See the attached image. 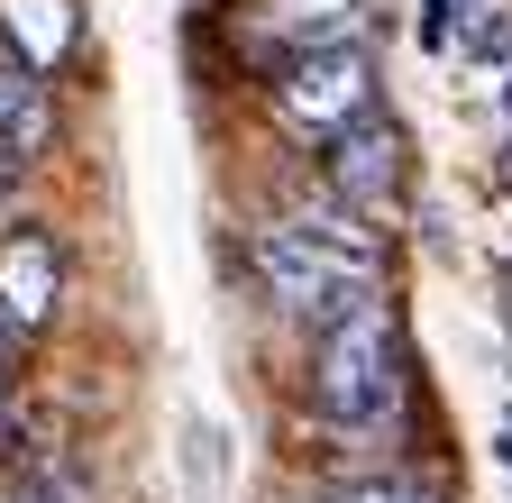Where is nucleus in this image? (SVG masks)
<instances>
[{
  "instance_id": "2",
  "label": "nucleus",
  "mask_w": 512,
  "mask_h": 503,
  "mask_svg": "<svg viewBox=\"0 0 512 503\" xmlns=\"http://www.w3.org/2000/svg\"><path fill=\"white\" fill-rule=\"evenodd\" d=\"M256 275H266V293L284 311H302V321H339V311L375 302L384 293V257H375V229L357 211H320V220H275L256 229Z\"/></svg>"
},
{
  "instance_id": "1",
  "label": "nucleus",
  "mask_w": 512,
  "mask_h": 503,
  "mask_svg": "<svg viewBox=\"0 0 512 503\" xmlns=\"http://www.w3.org/2000/svg\"><path fill=\"white\" fill-rule=\"evenodd\" d=\"M403 394H412V366H403V321L394 302H357L339 321H320L311 348V412L330 421L339 439H394L403 430Z\"/></svg>"
},
{
  "instance_id": "8",
  "label": "nucleus",
  "mask_w": 512,
  "mask_h": 503,
  "mask_svg": "<svg viewBox=\"0 0 512 503\" xmlns=\"http://www.w3.org/2000/svg\"><path fill=\"white\" fill-rule=\"evenodd\" d=\"M0 421H10V394H0Z\"/></svg>"
},
{
  "instance_id": "6",
  "label": "nucleus",
  "mask_w": 512,
  "mask_h": 503,
  "mask_svg": "<svg viewBox=\"0 0 512 503\" xmlns=\"http://www.w3.org/2000/svg\"><path fill=\"white\" fill-rule=\"evenodd\" d=\"M64 28H74V19H64V0H0V37H10L37 74L64 55Z\"/></svg>"
},
{
  "instance_id": "5",
  "label": "nucleus",
  "mask_w": 512,
  "mask_h": 503,
  "mask_svg": "<svg viewBox=\"0 0 512 503\" xmlns=\"http://www.w3.org/2000/svg\"><path fill=\"white\" fill-rule=\"evenodd\" d=\"M320 147H330V183L348 193L357 220H375V211L403 202V138H394V119H384V110H366V119H348V129H330Z\"/></svg>"
},
{
  "instance_id": "4",
  "label": "nucleus",
  "mask_w": 512,
  "mask_h": 503,
  "mask_svg": "<svg viewBox=\"0 0 512 503\" xmlns=\"http://www.w3.org/2000/svg\"><path fill=\"white\" fill-rule=\"evenodd\" d=\"M55 302H64V257H55V238H46L37 220H10V229H0V339L46 330Z\"/></svg>"
},
{
  "instance_id": "3",
  "label": "nucleus",
  "mask_w": 512,
  "mask_h": 503,
  "mask_svg": "<svg viewBox=\"0 0 512 503\" xmlns=\"http://www.w3.org/2000/svg\"><path fill=\"white\" fill-rule=\"evenodd\" d=\"M275 110H284V129H302V138H330V129H348V119H366L375 110L366 55L348 37H311L293 55V83H275Z\"/></svg>"
},
{
  "instance_id": "7",
  "label": "nucleus",
  "mask_w": 512,
  "mask_h": 503,
  "mask_svg": "<svg viewBox=\"0 0 512 503\" xmlns=\"http://www.w3.org/2000/svg\"><path fill=\"white\" fill-rule=\"evenodd\" d=\"M330 503H448L439 485H421V476H348Z\"/></svg>"
}]
</instances>
